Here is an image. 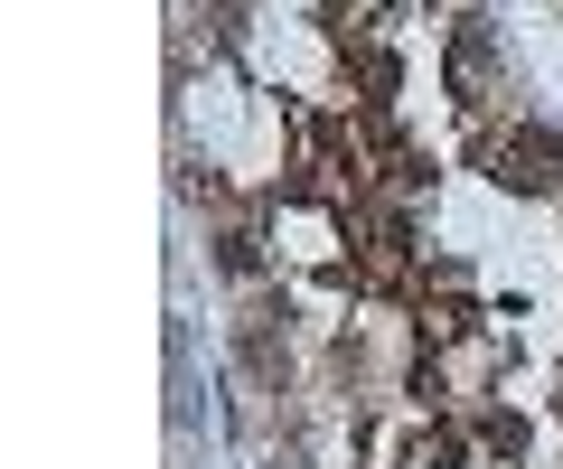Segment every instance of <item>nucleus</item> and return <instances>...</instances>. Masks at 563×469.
I'll use <instances>...</instances> for the list:
<instances>
[{
	"label": "nucleus",
	"instance_id": "1",
	"mask_svg": "<svg viewBox=\"0 0 563 469\" xmlns=\"http://www.w3.org/2000/svg\"><path fill=\"white\" fill-rule=\"evenodd\" d=\"M470 169H479L488 198H507V206H563V123L544 103L507 94L498 113L470 123Z\"/></svg>",
	"mask_w": 563,
	"mask_h": 469
},
{
	"label": "nucleus",
	"instance_id": "2",
	"mask_svg": "<svg viewBox=\"0 0 563 469\" xmlns=\"http://www.w3.org/2000/svg\"><path fill=\"white\" fill-rule=\"evenodd\" d=\"M301 310H291V282L273 291H244L235 320H225V367H235L244 394H263V404H282V394H301Z\"/></svg>",
	"mask_w": 563,
	"mask_h": 469
},
{
	"label": "nucleus",
	"instance_id": "3",
	"mask_svg": "<svg viewBox=\"0 0 563 469\" xmlns=\"http://www.w3.org/2000/svg\"><path fill=\"white\" fill-rule=\"evenodd\" d=\"M442 94L461 103L470 123L479 113H498V94H517V57H507V29L488 20L479 0H461L442 20Z\"/></svg>",
	"mask_w": 563,
	"mask_h": 469
},
{
	"label": "nucleus",
	"instance_id": "4",
	"mask_svg": "<svg viewBox=\"0 0 563 469\" xmlns=\"http://www.w3.org/2000/svg\"><path fill=\"white\" fill-rule=\"evenodd\" d=\"M207 264H217V282L235 291H273L282 282V245H273V216L263 206H235V216H207Z\"/></svg>",
	"mask_w": 563,
	"mask_h": 469
},
{
	"label": "nucleus",
	"instance_id": "5",
	"mask_svg": "<svg viewBox=\"0 0 563 469\" xmlns=\"http://www.w3.org/2000/svg\"><path fill=\"white\" fill-rule=\"evenodd\" d=\"M432 301H479V264H470V254H422L404 310H432Z\"/></svg>",
	"mask_w": 563,
	"mask_h": 469
},
{
	"label": "nucleus",
	"instance_id": "6",
	"mask_svg": "<svg viewBox=\"0 0 563 469\" xmlns=\"http://www.w3.org/2000/svg\"><path fill=\"white\" fill-rule=\"evenodd\" d=\"M179 20H198V29H217V38H225V47H235V38H244V29H254V20H263V0H179Z\"/></svg>",
	"mask_w": 563,
	"mask_h": 469
},
{
	"label": "nucleus",
	"instance_id": "7",
	"mask_svg": "<svg viewBox=\"0 0 563 469\" xmlns=\"http://www.w3.org/2000/svg\"><path fill=\"white\" fill-rule=\"evenodd\" d=\"M544 423L563 432V367H554V394H544Z\"/></svg>",
	"mask_w": 563,
	"mask_h": 469
}]
</instances>
